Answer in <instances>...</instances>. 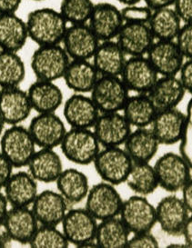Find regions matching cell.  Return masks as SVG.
I'll list each match as a JSON object with an SVG mask.
<instances>
[{
  "instance_id": "cell-54",
  "label": "cell",
  "mask_w": 192,
  "mask_h": 248,
  "mask_svg": "<svg viewBox=\"0 0 192 248\" xmlns=\"http://www.w3.org/2000/svg\"><path fill=\"white\" fill-rule=\"evenodd\" d=\"M5 125H6V123H5L2 116L0 115V138H1L2 134H3V132L5 130Z\"/></svg>"
},
{
  "instance_id": "cell-2",
  "label": "cell",
  "mask_w": 192,
  "mask_h": 248,
  "mask_svg": "<svg viewBox=\"0 0 192 248\" xmlns=\"http://www.w3.org/2000/svg\"><path fill=\"white\" fill-rule=\"evenodd\" d=\"M59 146L67 160L80 166L92 164L100 150V145L91 128L71 127L66 132Z\"/></svg>"
},
{
  "instance_id": "cell-25",
  "label": "cell",
  "mask_w": 192,
  "mask_h": 248,
  "mask_svg": "<svg viewBox=\"0 0 192 248\" xmlns=\"http://www.w3.org/2000/svg\"><path fill=\"white\" fill-rule=\"evenodd\" d=\"M182 84L176 76L159 77L153 87L148 91V97L157 111L177 108L186 94Z\"/></svg>"
},
{
  "instance_id": "cell-1",
  "label": "cell",
  "mask_w": 192,
  "mask_h": 248,
  "mask_svg": "<svg viewBox=\"0 0 192 248\" xmlns=\"http://www.w3.org/2000/svg\"><path fill=\"white\" fill-rule=\"evenodd\" d=\"M29 38L37 46L61 44L67 23L59 10L51 8L34 9L26 19Z\"/></svg>"
},
{
  "instance_id": "cell-38",
  "label": "cell",
  "mask_w": 192,
  "mask_h": 248,
  "mask_svg": "<svg viewBox=\"0 0 192 248\" xmlns=\"http://www.w3.org/2000/svg\"><path fill=\"white\" fill-rule=\"evenodd\" d=\"M93 7L92 0H61L59 11L67 24H88Z\"/></svg>"
},
{
  "instance_id": "cell-28",
  "label": "cell",
  "mask_w": 192,
  "mask_h": 248,
  "mask_svg": "<svg viewBox=\"0 0 192 248\" xmlns=\"http://www.w3.org/2000/svg\"><path fill=\"white\" fill-rule=\"evenodd\" d=\"M26 21L16 13L0 14V50L18 52L27 44Z\"/></svg>"
},
{
  "instance_id": "cell-9",
  "label": "cell",
  "mask_w": 192,
  "mask_h": 248,
  "mask_svg": "<svg viewBox=\"0 0 192 248\" xmlns=\"http://www.w3.org/2000/svg\"><path fill=\"white\" fill-rule=\"evenodd\" d=\"M118 217L132 233L150 232L157 224L155 206L139 195L123 200Z\"/></svg>"
},
{
  "instance_id": "cell-39",
  "label": "cell",
  "mask_w": 192,
  "mask_h": 248,
  "mask_svg": "<svg viewBox=\"0 0 192 248\" xmlns=\"http://www.w3.org/2000/svg\"><path fill=\"white\" fill-rule=\"evenodd\" d=\"M29 246L33 248H67L69 243L57 226L39 225Z\"/></svg>"
},
{
  "instance_id": "cell-4",
  "label": "cell",
  "mask_w": 192,
  "mask_h": 248,
  "mask_svg": "<svg viewBox=\"0 0 192 248\" xmlns=\"http://www.w3.org/2000/svg\"><path fill=\"white\" fill-rule=\"evenodd\" d=\"M36 146L29 128L21 124L10 125L0 138V152L14 168L27 167Z\"/></svg>"
},
{
  "instance_id": "cell-46",
  "label": "cell",
  "mask_w": 192,
  "mask_h": 248,
  "mask_svg": "<svg viewBox=\"0 0 192 248\" xmlns=\"http://www.w3.org/2000/svg\"><path fill=\"white\" fill-rule=\"evenodd\" d=\"M13 166L0 152V190L3 189L9 177L13 174Z\"/></svg>"
},
{
  "instance_id": "cell-7",
  "label": "cell",
  "mask_w": 192,
  "mask_h": 248,
  "mask_svg": "<svg viewBox=\"0 0 192 248\" xmlns=\"http://www.w3.org/2000/svg\"><path fill=\"white\" fill-rule=\"evenodd\" d=\"M159 186L169 192L177 193L192 179V168L179 154L168 152L156 161L153 166Z\"/></svg>"
},
{
  "instance_id": "cell-52",
  "label": "cell",
  "mask_w": 192,
  "mask_h": 248,
  "mask_svg": "<svg viewBox=\"0 0 192 248\" xmlns=\"http://www.w3.org/2000/svg\"><path fill=\"white\" fill-rule=\"evenodd\" d=\"M120 4L124 5V6H128V5H135V4H139L141 0H117Z\"/></svg>"
},
{
  "instance_id": "cell-14",
  "label": "cell",
  "mask_w": 192,
  "mask_h": 248,
  "mask_svg": "<svg viewBox=\"0 0 192 248\" xmlns=\"http://www.w3.org/2000/svg\"><path fill=\"white\" fill-rule=\"evenodd\" d=\"M120 78L128 91L147 94L159 78V74L145 56L130 57L127 59Z\"/></svg>"
},
{
  "instance_id": "cell-32",
  "label": "cell",
  "mask_w": 192,
  "mask_h": 248,
  "mask_svg": "<svg viewBox=\"0 0 192 248\" xmlns=\"http://www.w3.org/2000/svg\"><path fill=\"white\" fill-rule=\"evenodd\" d=\"M59 194L69 204L81 203L89 193V177L77 168L63 169L56 180Z\"/></svg>"
},
{
  "instance_id": "cell-19",
  "label": "cell",
  "mask_w": 192,
  "mask_h": 248,
  "mask_svg": "<svg viewBox=\"0 0 192 248\" xmlns=\"http://www.w3.org/2000/svg\"><path fill=\"white\" fill-rule=\"evenodd\" d=\"M146 58L159 76H177L185 61L174 40H157L150 46Z\"/></svg>"
},
{
  "instance_id": "cell-31",
  "label": "cell",
  "mask_w": 192,
  "mask_h": 248,
  "mask_svg": "<svg viewBox=\"0 0 192 248\" xmlns=\"http://www.w3.org/2000/svg\"><path fill=\"white\" fill-rule=\"evenodd\" d=\"M92 59L99 76H120L127 60L125 53L114 40L100 42Z\"/></svg>"
},
{
  "instance_id": "cell-42",
  "label": "cell",
  "mask_w": 192,
  "mask_h": 248,
  "mask_svg": "<svg viewBox=\"0 0 192 248\" xmlns=\"http://www.w3.org/2000/svg\"><path fill=\"white\" fill-rule=\"evenodd\" d=\"M174 41L185 59H192V23L182 24Z\"/></svg>"
},
{
  "instance_id": "cell-47",
  "label": "cell",
  "mask_w": 192,
  "mask_h": 248,
  "mask_svg": "<svg viewBox=\"0 0 192 248\" xmlns=\"http://www.w3.org/2000/svg\"><path fill=\"white\" fill-rule=\"evenodd\" d=\"M23 0H0V14L16 13L20 8Z\"/></svg>"
},
{
  "instance_id": "cell-49",
  "label": "cell",
  "mask_w": 192,
  "mask_h": 248,
  "mask_svg": "<svg viewBox=\"0 0 192 248\" xmlns=\"http://www.w3.org/2000/svg\"><path fill=\"white\" fill-rule=\"evenodd\" d=\"M145 4L152 11L160 8H168L173 6L175 0H144Z\"/></svg>"
},
{
  "instance_id": "cell-34",
  "label": "cell",
  "mask_w": 192,
  "mask_h": 248,
  "mask_svg": "<svg viewBox=\"0 0 192 248\" xmlns=\"http://www.w3.org/2000/svg\"><path fill=\"white\" fill-rule=\"evenodd\" d=\"M130 232L118 217L101 220L96 226L95 242L98 248H127Z\"/></svg>"
},
{
  "instance_id": "cell-22",
  "label": "cell",
  "mask_w": 192,
  "mask_h": 248,
  "mask_svg": "<svg viewBox=\"0 0 192 248\" xmlns=\"http://www.w3.org/2000/svg\"><path fill=\"white\" fill-rule=\"evenodd\" d=\"M186 122V115L177 108L158 111L151 123L153 132L160 145L177 144L181 137Z\"/></svg>"
},
{
  "instance_id": "cell-15",
  "label": "cell",
  "mask_w": 192,
  "mask_h": 248,
  "mask_svg": "<svg viewBox=\"0 0 192 248\" xmlns=\"http://www.w3.org/2000/svg\"><path fill=\"white\" fill-rule=\"evenodd\" d=\"M92 128L102 147L123 145L132 131L131 125L119 112L100 113Z\"/></svg>"
},
{
  "instance_id": "cell-10",
  "label": "cell",
  "mask_w": 192,
  "mask_h": 248,
  "mask_svg": "<svg viewBox=\"0 0 192 248\" xmlns=\"http://www.w3.org/2000/svg\"><path fill=\"white\" fill-rule=\"evenodd\" d=\"M86 199L85 208L99 221L118 217L123 203L115 186L104 181L90 187Z\"/></svg>"
},
{
  "instance_id": "cell-12",
  "label": "cell",
  "mask_w": 192,
  "mask_h": 248,
  "mask_svg": "<svg viewBox=\"0 0 192 248\" xmlns=\"http://www.w3.org/2000/svg\"><path fill=\"white\" fill-rule=\"evenodd\" d=\"M61 43L69 59L89 60L93 58L100 41L88 24H75L67 26Z\"/></svg>"
},
{
  "instance_id": "cell-51",
  "label": "cell",
  "mask_w": 192,
  "mask_h": 248,
  "mask_svg": "<svg viewBox=\"0 0 192 248\" xmlns=\"http://www.w3.org/2000/svg\"><path fill=\"white\" fill-rule=\"evenodd\" d=\"M8 200L6 198V196L4 195V193L0 190V226H2L3 225V222L5 220V217L7 216V213H8Z\"/></svg>"
},
{
  "instance_id": "cell-57",
  "label": "cell",
  "mask_w": 192,
  "mask_h": 248,
  "mask_svg": "<svg viewBox=\"0 0 192 248\" xmlns=\"http://www.w3.org/2000/svg\"><path fill=\"white\" fill-rule=\"evenodd\" d=\"M0 90H1V88H0Z\"/></svg>"
},
{
  "instance_id": "cell-18",
  "label": "cell",
  "mask_w": 192,
  "mask_h": 248,
  "mask_svg": "<svg viewBox=\"0 0 192 248\" xmlns=\"http://www.w3.org/2000/svg\"><path fill=\"white\" fill-rule=\"evenodd\" d=\"M116 39L126 56L129 57L146 56L155 41L148 24L145 23H124Z\"/></svg>"
},
{
  "instance_id": "cell-6",
  "label": "cell",
  "mask_w": 192,
  "mask_h": 248,
  "mask_svg": "<svg viewBox=\"0 0 192 248\" xmlns=\"http://www.w3.org/2000/svg\"><path fill=\"white\" fill-rule=\"evenodd\" d=\"M93 164L104 182L116 186L125 183L133 161L120 146H109L100 148Z\"/></svg>"
},
{
  "instance_id": "cell-13",
  "label": "cell",
  "mask_w": 192,
  "mask_h": 248,
  "mask_svg": "<svg viewBox=\"0 0 192 248\" xmlns=\"http://www.w3.org/2000/svg\"><path fill=\"white\" fill-rule=\"evenodd\" d=\"M156 220L164 233L181 235V231L192 213L187 209L181 198L175 195L163 197L155 206Z\"/></svg>"
},
{
  "instance_id": "cell-53",
  "label": "cell",
  "mask_w": 192,
  "mask_h": 248,
  "mask_svg": "<svg viewBox=\"0 0 192 248\" xmlns=\"http://www.w3.org/2000/svg\"><path fill=\"white\" fill-rule=\"evenodd\" d=\"M168 248H189L185 243H183V244H170V246H168Z\"/></svg>"
},
{
  "instance_id": "cell-20",
  "label": "cell",
  "mask_w": 192,
  "mask_h": 248,
  "mask_svg": "<svg viewBox=\"0 0 192 248\" xmlns=\"http://www.w3.org/2000/svg\"><path fill=\"white\" fill-rule=\"evenodd\" d=\"M39 226L30 207L11 206L3 222L4 231L13 242L29 245Z\"/></svg>"
},
{
  "instance_id": "cell-29",
  "label": "cell",
  "mask_w": 192,
  "mask_h": 248,
  "mask_svg": "<svg viewBox=\"0 0 192 248\" xmlns=\"http://www.w3.org/2000/svg\"><path fill=\"white\" fill-rule=\"evenodd\" d=\"M124 150L133 162H149L158 153L160 143L150 128L137 127L124 142Z\"/></svg>"
},
{
  "instance_id": "cell-24",
  "label": "cell",
  "mask_w": 192,
  "mask_h": 248,
  "mask_svg": "<svg viewBox=\"0 0 192 248\" xmlns=\"http://www.w3.org/2000/svg\"><path fill=\"white\" fill-rule=\"evenodd\" d=\"M3 189L11 206L30 207L38 194L37 180L25 170L13 173Z\"/></svg>"
},
{
  "instance_id": "cell-17",
  "label": "cell",
  "mask_w": 192,
  "mask_h": 248,
  "mask_svg": "<svg viewBox=\"0 0 192 248\" xmlns=\"http://www.w3.org/2000/svg\"><path fill=\"white\" fill-rule=\"evenodd\" d=\"M120 9L109 2L94 4L88 25L100 42L113 40L123 26Z\"/></svg>"
},
{
  "instance_id": "cell-43",
  "label": "cell",
  "mask_w": 192,
  "mask_h": 248,
  "mask_svg": "<svg viewBox=\"0 0 192 248\" xmlns=\"http://www.w3.org/2000/svg\"><path fill=\"white\" fill-rule=\"evenodd\" d=\"M127 248H159V242L150 232L133 233L129 237Z\"/></svg>"
},
{
  "instance_id": "cell-30",
  "label": "cell",
  "mask_w": 192,
  "mask_h": 248,
  "mask_svg": "<svg viewBox=\"0 0 192 248\" xmlns=\"http://www.w3.org/2000/svg\"><path fill=\"white\" fill-rule=\"evenodd\" d=\"M99 75L95 66L89 60L71 59L63 79L67 88L75 93H90L95 86Z\"/></svg>"
},
{
  "instance_id": "cell-35",
  "label": "cell",
  "mask_w": 192,
  "mask_h": 248,
  "mask_svg": "<svg viewBox=\"0 0 192 248\" xmlns=\"http://www.w3.org/2000/svg\"><path fill=\"white\" fill-rule=\"evenodd\" d=\"M125 183L136 195L143 197L153 194L159 187L155 170L149 162H133Z\"/></svg>"
},
{
  "instance_id": "cell-56",
  "label": "cell",
  "mask_w": 192,
  "mask_h": 248,
  "mask_svg": "<svg viewBox=\"0 0 192 248\" xmlns=\"http://www.w3.org/2000/svg\"><path fill=\"white\" fill-rule=\"evenodd\" d=\"M0 248H2V246H1V242H0Z\"/></svg>"
},
{
  "instance_id": "cell-45",
  "label": "cell",
  "mask_w": 192,
  "mask_h": 248,
  "mask_svg": "<svg viewBox=\"0 0 192 248\" xmlns=\"http://www.w3.org/2000/svg\"><path fill=\"white\" fill-rule=\"evenodd\" d=\"M179 81L182 84L186 92L192 93V59H186L179 71Z\"/></svg>"
},
{
  "instance_id": "cell-11",
  "label": "cell",
  "mask_w": 192,
  "mask_h": 248,
  "mask_svg": "<svg viewBox=\"0 0 192 248\" xmlns=\"http://www.w3.org/2000/svg\"><path fill=\"white\" fill-rule=\"evenodd\" d=\"M29 131L36 146L39 148L55 149L60 145L67 127L63 119L53 113H37L29 125Z\"/></svg>"
},
{
  "instance_id": "cell-3",
  "label": "cell",
  "mask_w": 192,
  "mask_h": 248,
  "mask_svg": "<svg viewBox=\"0 0 192 248\" xmlns=\"http://www.w3.org/2000/svg\"><path fill=\"white\" fill-rule=\"evenodd\" d=\"M71 59L60 44L38 46L30 59L32 72L39 80L62 78Z\"/></svg>"
},
{
  "instance_id": "cell-55",
  "label": "cell",
  "mask_w": 192,
  "mask_h": 248,
  "mask_svg": "<svg viewBox=\"0 0 192 248\" xmlns=\"http://www.w3.org/2000/svg\"><path fill=\"white\" fill-rule=\"evenodd\" d=\"M31 1H35V2H40V1H44V0H31Z\"/></svg>"
},
{
  "instance_id": "cell-50",
  "label": "cell",
  "mask_w": 192,
  "mask_h": 248,
  "mask_svg": "<svg viewBox=\"0 0 192 248\" xmlns=\"http://www.w3.org/2000/svg\"><path fill=\"white\" fill-rule=\"evenodd\" d=\"M181 235L184 238V243L190 248H192V217H191L186 222L181 231Z\"/></svg>"
},
{
  "instance_id": "cell-21",
  "label": "cell",
  "mask_w": 192,
  "mask_h": 248,
  "mask_svg": "<svg viewBox=\"0 0 192 248\" xmlns=\"http://www.w3.org/2000/svg\"><path fill=\"white\" fill-rule=\"evenodd\" d=\"M32 110L27 91L19 87L1 88L0 115L6 124H21L29 118Z\"/></svg>"
},
{
  "instance_id": "cell-44",
  "label": "cell",
  "mask_w": 192,
  "mask_h": 248,
  "mask_svg": "<svg viewBox=\"0 0 192 248\" xmlns=\"http://www.w3.org/2000/svg\"><path fill=\"white\" fill-rule=\"evenodd\" d=\"M173 6L181 22L192 23V0H175Z\"/></svg>"
},
{
  "instance_id": "cell-26",
  "label": "cell",
  "mask_w": 192,
  "mask_h": 248,
  "mask_svg": "<svg viewBox=\"0 0 192 248\" xmlns=\"http://www.w3.org/2000/svg\"><path fill=\"white\" fill-rule=\"evenodd\" d=\"M32 109L37 113H53L64 102L61 88L53 81L37 79L27 91Z\"/></svg>"
},
{
  "instance_id": "cell-33",
  "label": "cell",
  "mask_w": 192,
  "mask_h": 248,
  "mask_svg": "<svg viewBox=\"0 0 192 248\" xmlns=\"http://www.w3.org/2000/svg\"><path fill=\"white\" fill-rule=\"evenodd\" d=\"M122 111L126 120L136 128L150 125L158 112L148 94L129 95Z\"/></svg>"
},
{
  "instance_id": "cell-27",
  "label": "cell",
  "mask_w": 192,
  "mask_h": 248,
  "mask_svg": "<svg viewBox=\"0 0 192 248\" xmlns=\"http://www.w3.org/2000/svg\"><path fill=\"white\" fill-rule=\"evenodd\" d=\"M27 167L37 182L45 184L56 182L64 169L60 155L53 148L36 150Z\"/></svg>"
},
{
  "instance_id": "cell-23",
  "label": "cell",
  "mask_w": 192,
  "mask_h": 248,
  "mask_svg": "<svg viewBox=\"0 0 192 248\" xmlns=\"http://www.w3.org/2000/svg\"><path fill=\"white\" fill-rule=\"evenodd\" d=\"M100 112L90 96L75 93L64 103L63 115L67 124L74 128H92Z\"/></svg>"
},
{
  "instance_id": "cell-37",
  "label": "cell",
  "mask_w": 192,
  "mask_h": 248,
  "mask_svg": "<svg viewBox=\"0 0 192 248\" xmlns=\"http://www.w3.org/2000/svg\"><path fill=\"white\" fill-rule=\"evenodd\" d=\"M26 73L25 62L17 52L0 50V88L19 87Z\"/></svg>"
},
{
  "instance_id": "cell-41",
  "label": "cell",
  "mask_w": 192,
  "mask_h": 248,
  "mask_svg": "<svg viewBox=\"0 0 192 248\" xmlns=\"http://www.w3.org/2000/svg\"><path fill=\"white\" fill-rule=\"evenodd\" d=\"M122 19L124 23H145L148 24L152 14V10L147 6L142 7L135 5L125 6L120 9Z\"/></svg>"
},
{
  "instance_id": "cell-36",
  "label": "cell",
  "mask_w": 192,
  "mask_h": 248,
  "mask_svg": "<svg viewBox=\"0 0 192 248\" xmlns=\"http://www.w3.org/2000/svg\"><path fill=\"white\" fill-rule=\"evenodd\" d=\"M182 24L174 9L170 7L153 10L148 23L158 40H174Z\"/></svg>"
},
{
  "instance_id": "cell-16",
  "label": "cell",
  "mask_w": 192,
  "mask_h": 248,
  "mask_svg": "<svg viewBox=\"0 0 192 248\" xmlns=\"http://www.w3.org/2000/svg\"><path fill=\"white\" fill-rule=\"evenodd\" d=\"M30 206L38 224L44 226H59L69 209L67 200L54 190L38 192Z\"/></svg>"
},
{
  "instance_id": "cell-40",
  "label": "cell",
  "mask_w": 192,
  "mask_h": 248,
  "mask_svg": "<svg viewBox=\"0 0 192 248\" xmlns=\"http://www.w3.org/2000/svg\"><path fill=\"white\" fill-rule=\"evenodd\" d=\"M186 115L184 128L179 139V155L191 167H192V100H190Z\"/></svg>"
},
{
  "instance_id": "cell-5",
  "label": "cell",
  "mask_w": 192,
  "mask_h": 248,
  "mask_svg": "<svg viewBox=\"0 0 192 248\" xmlns=\"http://www.w3.org/2000/svg\"><path fill=\"white\" fill-rule=\"evenodd\" d=\"M60 225L69 245L98 248L95 242L97 220L86 208H69Z\"/></svg>"
},
{
  "instance_id": "cell-48",
  "label": "cell",
  "mask_w": 192,
  "mask_h": 248,
  "mask_svg": "<svg viewBox=\"0 0 192 248\" xmlns=\"http://www.w3.org/2000/svg\"><path fill=\"white\" fill-rule=\"evenodd\" d=\"M182 192L181 200L189 211L192 213V178L185 184L180 189Z\"/></svg>"
},
{
  "instance_id": "cell-8",
  "label": "cell",
  "mask_w": 192,
  "mask_h": 248,
  "mask_svg": "<svg viewBox=\"0 0 192 248\" xmlns=\"http://www.w3.org/2000/svg\"><path fill=\"white\" fill-rule=\"evenodd\" d=\"M90 97L100 113L121 111L129 91L119 76H99Z\"/></svg>"
}]
</instances>
